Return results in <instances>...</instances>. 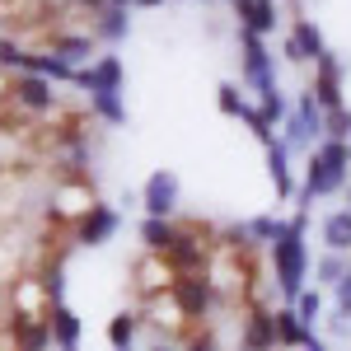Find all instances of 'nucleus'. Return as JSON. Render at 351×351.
I'll list each match as a JSON object with an SVG mask.
<instances>
[{
	"label": "nucleus",
	"instance_id": "1",
	"mask_svg": "<svg viewBox=\"0 0 351 351\" xmlns=\"http://www.w3.org/2000/svg\"><path fill=\"white\" fill-rule=\"evenodd\" d=\"M309 211L300 206L295 216H286V230H281V239L267 243V258H271V286H276V295L281 304H295V295L309 286Z\"/></svg>",
	"mask_w": 351,
	"mask_h": 351
},
{
	"label": "nucleus",
	"instance_id": "2",
	"mask_svg": "<svg viewBox=\"0 0 351 351\" xmlns=\"http://www.w3.org/2000/svg\"><path fill=\"white\" fill-rule=\"evenodd\" d=\"M351 183V141H319L304 160V183L295 188V206H314V197H332Z\"/></svg>",
	"mask_w": 351,
	"mask_h": 351
},
{
	"label": "nucleus",
	"instance_id": "3",
	"mask_svg": "<svg viewBox=\"0 0 351 351\" xmlns=\"http://www.w3.org/2000/svg\"><path fill=\"white\" fill-rule=\"evenodd\" d=\"M239 80L258 99L276 94V56L267 52V38L263 33H248V28H239Z\"/></svg>",
	"mask_w": 351,
	"mask_h": 351
},
{
	"label": "nucleus",
	"instance_id": "4",
	"mask_svg": "<svg viewBox=\"0 0 351 351\" xmlns=\"http://www.w3.org/2000/svg\"><path fill=\"white\" fill-rule=\"evenodd\" d=\"M173 276H211V243L197 239L192 225H178V243L164 253Z\"/></svg>",
	"mask_w": 351,
	"mask_h": 351
},
{
	"label": "nucleus",
	"instance_id": "5",
	"mask_svg": "<svg viewBox=\"0 0 351 351\" xmlns=\"http://www.w3.org/2000/svg\"><path fill=\"white\" fill-rule=\"evenodd\" d=\"M117 230H122V211L108 202H94L80 220H71V239L80 248H104L108 239H117Z\"/></svg>",
	"mask_w": 351,
	"mask_h": 351
},
{
	"label": "nucleus",
	"instance_id": "6",
	"mask_svg": "<svg viewBox=\"0 0 351 351\" xmlns=\"http://www.w3.org/2000/svg\"><path fill=\"white\" fill-rule=\"evenodd\" d=\"M173 300H178V309H183V319L188 324H206L211 314H216V286H211V276H173Z\"/></svg>",
	"mask_w": 351,
	"mask_h": 351
},
{
	"label": "nucleus",
	"instance_id": "7",
	"mask_svg": "<svg viewBox=\"0 0 351 351\" xmlns=\"http://www.w3.org/2000/svg\"><path fill=\"white\" fill-rule=\"evenodd\" d=\"M10 104L33 112V117H43V112H56L61 99H56L52 80H43V75H33V71H19V75L10 80Z\"/></svg>",
	"mask_w": 351,
	"mask_h": 351
},
{
	"label": "nucleus",
	"instance_id": "8",
	"mask_svg": "<svg viewBox=\"0 0 351 351\" xmlns=\"http://www.w3.org/2000/svg\"><path fill=\"white\" fill-rule=\"evenodd\" d=\"M5 332H10L14 351H47V347H52L47 314H38V309H14V314L5 319Z\"/></svg>",
	"mask_w": 351,
	"mask_h": 351
},
{
	"label": "nucleus",
	"instance_id": "9",
	"mask_svg": "<svg viewBox=\"0 0 351 351\" xmlns=\"http://www.w3.org/2000/svg\"><path fill=\"white\" fill-rule=\"evenodd\" d=\"M342 75H347V66H342V56L337 52H324L314 61V80H309V94H314V104L319 108H342Z\"/></svg>",
	"mask_w": 351,
	"mask_h": 351
},
{
	"label": "nucleus",
	"instance_id": "10",
	"mask_svg": "<svg viewBox=\"0 0 351 351\" xmlns=\"http://www.w3.org/2000/svg\"><path fill=\"white\" fill-rule=\"evenodd\" d=\"M239 351H281V342H276V324H271V309H263V304H248V309H243Z\"/></svg>",
	"mask_w": 351,
	"mask_h": 351
},
{
	"label": "nucleus",
	"instance_id": "11",
	"mask_svg": "<svg viewBox=\"0 0 351 351\" xmlns=\"http://www.w3.org/2000/svg\"><path fill=\"white\" fill-rule=\"evenodd\" d=\"M178 173L173 169H155L150 178H145V188H141V206H145V216H173L178 211Z\"/></svg>",
	"mask_w": 351,
	"mask_h": 351
},
{
	"label": "nucleus",
	"instance_id": "12",
	"mask_svg": "<svg viewBox=\"0 0 351 351\" xmlns=\"http://www.w3.org/2000/svg\"><path fill=\"white\" fill-rule=\"evenodd\" d=\"M122 80H127V71H122V61L112 52L75 71V84H80L84 94H104V89H117V94H122Z\"/></svg>",
	"mask_w": 351,
	"mask_h": 351
},
{
	"label": "nucleus",
	"instance_id": "13",
	"mask_svg": "<svg viewBox=\"0 0 351 351\" xmlns=\"http://www.w3.org/2000/svg\"><path fill=\"white\" fill-rule=\"evenodd\" d=\"M164 291H173V271L164 263L160 253H145L141 263H136V295L141 300H155Z\"/></svg>",
	"mask_w": 351,
	"mask_h": 351
},
{
	"label": "nucleus",
	"instance_id": "14",
	"mask_svg": "<svg viewBox=\"0 0 351 351\" xmlns=\"http://www.w3.org/2000/svg\"><path fill=\"white\" fill-rule=\"evenodd\" d=\"M47 328H52V347H56V351H80V332H84V324H80V314H75L66 300L47 309Z\"/></svg>",
	"mask_w": 351,
	"mask_h": 351
},
{
	"label": "nucleus",
	"instance_id": "15",
	"mask_svg": "<svg viewBox=\"0 0 351 351\" xmlns=\"http://www.w3.org/2000/svg\"><path fill=\"white\" fill-rule=\"evenodd\" d=\"M89 33H94V43H104V47H117V43H127V33H132V10H99V14H89Z\"/></svg>",
	"mask_w": 351,
	"mask_h": 351
},
{
	"label": "nucleus",
	"instance_id": "16",
	"mask_svg": "<svg viewBox=\"0 0 351 351\" xmlns=\"http://www.w3.org/2000/svg\"><path fill=\"white\" fill-rule=\"evenodd\" d=\"M234 5V19H239V28H248V33H276V0H230Z\"/></svg>",
	"mask_w": 351,
	"mask_h": 351
},
{
	"label": "nucleus",
	"instance_id": "17",
	"mask_svg": "<svg viewBox=\"0 0 351 351\" xmlns=\"http://www.w3.org/2000/svg\"><path fill=\"white\" fill-rule=\"evenodd\" d=\"M291 47H295L300 66H314V61L328 52V47H324V33H319V24H314L309 14H300L295 24H291Z\"/></svg>",
	"mask_w": 351,
	"mask_h": 351
},
{
	"label": "nucleus",
	"instance_id": "18",
	"mask_svg": "<svg viewBox=\"0 0 351 351\" xmlns=\"http://www.w3.org/2000/svg\"><path fill=\"white\" fill-rule=\"evenodd\" d=\"M267 169H271V183H276V197L281 202H295V178H291V145L281 136L267 141Z\"/></svg>",
	"mask_w": 351,
	"mask_h": 351
},
{
	"label": "nucleus",
	"instance_id": "19",
	"mask_svg": "<svg viewBox=\"0 0 351 351\" xmlns=\"http://www.w3.org/2000/svg\"><path fill=\"white\" fill-rule=\"evenodd\" d=\"M136 234H141V243H145V253H169L173 243H178V220L173 216H145L141 225H136Z\"/></svg>",
	"mask_w": 351,
	"mask_h": 351
},
{
	"label": "nucleus",
	"instance_id": "20",
	"mask_svg": "<svg viewBox=\"0 0 351 351\" xmlns=\"http://www.w3.org/2000/svg\"><path fill=\"white\" fill-rule=\"evenodd\" d=\"M47 52H56L66 66H75L80 71V61H89L94 56V33H47Z\"/></svg>",
	"mask_w": 351,
	"mask_h": 351
},
{
	"label": "nucleus",
	"instance_id": "21",
	"mask_svg": "<svg viewBox=\"0 0 351 351\" xmlns=\"http://www.w3.org/2000/svg\"><path fill=\"white\" fill-rule=\"evenodd\" d=\"M271 324H276V342H281V351H300L304 347L309 328L300 324L295 304H276V309H271Z\"/></svg>",
	"mask_w": 351,
	"mask_h": 351
},
{
	"label": "nucleus",
	"instance_id": "22",
	"mask_svg": "<svg viewBox=\"0 0 351 351\" xmlns=\"http://www.w3.org/2000/svg\"><path fill=\"white\" fill-rule=\"evenodd\" d=\"M141 328H145V319L132 314V309L112 314V319H108V347L112 351H136V332H141Z\"/></svg>",
	"mask_w": 351,
	"mask_h": 351
},
{
	"label": "nucleus",
	"instance_id": "23",
	"mask_svg": "<svg viewBox=\"0 0 351 351\" xmlns=\"http://www.w3.org/2000/svg\"><path fill=\"white\" fill-rule=\"evenodd\" d=\"M89 117H99L104 127H127V104L117 89H104V94H89Z\"/></svg>",
	"mask_w": 351,
	"mask_h": 351
},
{
	"label": "nucleus",
	"instance_id": "24",
	"mask_svg": "<svg viewBox=\"0 0 351 351\" xmlns=\"http://www.w3.org/2000/svg\"><path fill=\"white\" fill-rule=\"evenodd\" d=\"M324 248H332V253H351V211L347 206L332 211V216H324Z\"/></svg>",
	"mask_w": 351,
	"mask_h": 351
},
{
	"label": "nucleus",
	"instance_id": "25",
	"mask_svg": "<svg viewBox=\"0 0 351 351\" xmlns=\"http://www.w3.org/2000/svg\"><path fill=\"white\" fill-rule=\"evenodd\" d=\"M28 71L43 75V80H75V66H66L56 52H28Z\"/></svg>",
	"mask_w": 351,
	"mask_h": 351
},
{
	"label": "nucleus",
	"instance_id": "26",
	"mask_svg": "<svg viewBox=\"0 0 351 351\" xmlns=\"http://www.w3.org/2000/svg\"><path fill=\"white\" fill-rule=\"evenodd\" d=\"M347 271H351V253H332V248H324V258L314 263V281H319V286H337Z\"/></svg>",
	"mask_w": 351,
	"mask_h": 351
},
{
	"label": "nucleus",
	"instance_id": "27",
	"mask_svg": "<svg viewBox=\"0 0 351 351\" xmlns=\"http://www.w3.org/2000/svg\"><path fill=\"white\" fill-rule=\"evenodd\" d=\"M243 230H248L253 248H258V243H276L281 230H286V216H253V220H243Z\"/></svg>",
	"mask_w": 351,
	"mask_h": 351
},
{
	"label": "nucleus",
	"instance_id": "28",
	"mask_svg": "<svg viewBox=\"0 0 351 351\" xmlns=\"http://www.w3.org/2000/svg\"><path fill=\"white\" fill-rule=\"evenodd\" d=\"M324 141H351V108H328L324 112Z\"/></svg>",
	"mask_w": 351,
	"mask_h": 351
},
{
	"label": "nucleus",
	"instance_id": "29",
	"mask_svg": "<svg viewBox=\"0 0 351 351\" xmlns=\"http://www.w3.org/2000/svg\"><path fill=\"white\" fill-rule=\"evenodd\" d=\"M295 314H300V324H304V328H314L319 319H324V295L304 286V291L295 295Z\"/></svg>",
	"mask_w": 351,
	"mask_h": 351
},
{
	"label": "nucleus",
	"instance_id": "30",
	"mask_svg": "<svg viewBox=\"0 0 351 351\" xmlns=\"http://www.w3.org/2000/svg\"><path fill=\"white\" fill-rule=\"evenodd\" d=\"M216 108L225 112V117H243V108H248V104H243V94H239V84H220L216 89Z\"/></svg>",
	"mask_w": 351,
	"mask_h": 351
},
{
	"label": "nucleus",
	"instance_id": "31",
	"mask_svg": "<svg viewBox=\"0 0 351 351\" xmlns=\"http://www.w3.org/2000/svg\"><path fill=\"white\" fill-rule=\"evenodd\" d=\"M0 66H5V71H28V52L19 43L5 38V43H0Z\"/></svg>",
	"mask_w": 351,
	"mask_h": 351
},
{
	"label": "nucleus",
	"instance_id": "32",
	"mask_svg": "<svg viewBox=\"0 0 351 351\" xmlns=\"http://www.w3.org/2000/svg\"><path fill=\"white\" fill-rule=\"evenodd\" d=\"M332 304H337V314H351V271L332 286Z\"/></svg>",
	"mask_w": 351,
	"mask_h": 351
},
{
	"label": "nucleus",
	"instance_id": "33",
	"mask_svg": "<svg viewBox=\"0 0 351 351\" xmlns=\"http://www.w3.org/2000/svg\"><path fill=\"white\" fill-rule=\"evenodd\" d=\"M183 351H220V342L211 337V332H206V328H202V332H197V337H192V342H188Z\"/></svg>",
	"mask_w": 351,
	"mask_h": 351
},
{
	"label": "nucleus",
	"instance_id": "34",
	"mask_svg": "<svg viewBox=\"0 0 351 351\" xmlns=\"http://www.w3.org/2000/svg\"><path fill=\"white\" fill-rule=\"evenodd\" d=\"M328 328H332V337H351V314H332Z\"/></svg>",
	"mask_w": 351,
	"mask_h": 351
},
{
	"label": "nucleus",
	"instance_id": "35",
	"mask_svg": "<svg viewBox=\"0 0 351 351\" xmlns=\"http://www.w3.org/2000/svg\"><path fill=\"white\" fill-rule=\"evenodd\" d=\"M61 5H75V10H89V14H99V10H108V0H61Z\"/></svg>",
	"mask_w": 351,
	"mask_h": 351
},
{
	"label": "nucleus",
	"instance_id": "36",
	"mask_svg": "<svg viewBox=\"0 0 351 351\" xmlns=\"http://www.w3.org/2000/svg\"><path fill=\"white\" fill-rule=\"evenodd\" d=\"M300 351H328V342L314 332V328H309V337H304V347H300Z\"/></svg>",
	"mask_w": 351,
	"mask_h": 351
},
{
	"label": "nucleus",
	"instance_id": "37",
	"mask_svg": "<svg viewBox=\"0 0 351 351\" xmlns=\"http://www.w3.org/2000/svg\"><path fill=\"white\" fill-rule=\"evenodd\" d=\"M141 351H183V347H173V342L164 337V342H150V347H141Z\"/></svg>",
	"mask_w": 351,
	"mask_h": 351
},
{
	"label": "nucleus",
	"instance_id": "38",
	"mask_svg": "<svg viewBox=\"0 0 351 351\" xmlns=\"http://www.w3.org/2000/svg\"><path fill=\"white\" fill-rule=\"evenodd\" d=\"M164 0H136V10H160Z\"/></svg>",
	"mask_w": 351,
	"mask_h": 351
},
{
	"label": "nucleus",
	"instance_id": "39",
	"mask_svg": "<svg viewBox=\"0 0 351 351\" xmlns=\"http://www.w3.org/2000/svg\"><path fill=\"white\" fill-rule=\"evenodd\" d=\"M108 5H117V10H136V0H108Z\"/></svg>",
	"mask_w": 351,
	"mask_h": 351
},
{
	"label": "nucleus",
	"instance_id": "40",
	"mask_svg": "<svg viewBox=\"0 0 351 351\" xmlns=\"http://www.w3.org/2000/svg\"><path fill=\"white\" fill-rule=\"evenodd\" d=\"M342 197H347V211H351V183H347V188H342Z\"/></svg>",
	"mask_w": 351,
	"mask_h": 351
},
{
	"label": "nucleus",
	"instance_id": "41",
	"mask_svg": "<svg viewBox=\"0 0 351 351\" xmlns=\"http://www.w3.org/2000/svg\"><path fill=\"white\" fill-rule=\"evenodd\" d=\"M0 351H5V347H0Z\"/></svg>",
	"mask_w": 351,
	"mask_h": 351
}]
</instances>
